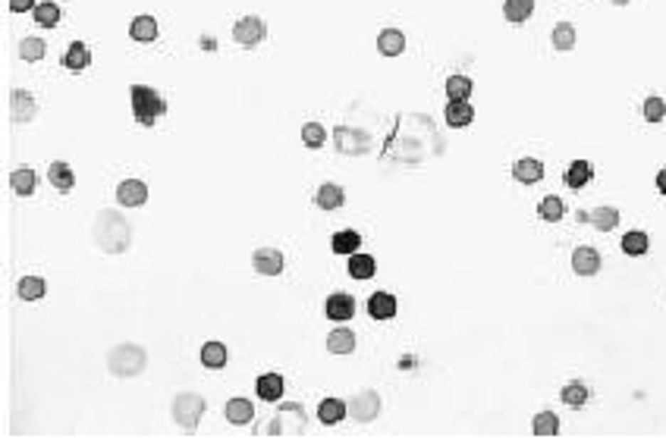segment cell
Instances as JSON below:
<instances>
[{
  "label": "cell",
  "mask_w": 666,
  "mask_h": 442,
  "mask_svg": "<svg viewBox=\"0 0 666 442\" xmlns=\"http://www.w3.org/2000/svg\"><path fill=\"white\" fill-rule=\"evenodd\" d=\"M95 242L101 245L107 254H123L132 242V232H130V223H126L120 213L113 210H101L95 220Z\"/></svg>",
  "instance_id": "cell-1"
},
{
  "label": "cell",
  "mask_w": 666,
  "mask_h": 442,
  "mask_svg": "<svg viewBox=\"0 0 666 442\" xmlns=\"http://www.w3.org/2000/svg\"><path fill=\"white\" fill-rule=\"evenodd\" d=\"M130 97H132V113L139 119V126H154L157 117L166 113V101L148 85H132Z\"/></svg>",
  "instance_id": "cell-2"
},
{
  "label": "cell",
  "mask_w": 666,
  "mask_h": 442,
  "mask_svg": "<svg viewBox=\"0 0 666 442\" xmlns=\"http://www.w3.org/2000/svg\"><path fill=\"white\" fill-rule=\"evenodd\" d=\"M145 364H148V355L142 345H117L107 355V367L113 370V377H123V379L139 377L145 370Z\"/></svg>",
  "instance_id": "cell-3"
},
{
  "label": "cell",
  "mask_w": 666,
  "mask_h": 442,
  "mask_svg": "<svg viewBox=\"0 0 666 442\" xmlns=\"http://www.w3.org/2000/svg\"><path fill=\"white\" fill-rule=\"evenodd\" d=\"M201 414H204V399L195 392H179L176 401H173V421L183 426L186 433H192L195 426L201 424Z\"/></svg>",
  "instance_id": "cell-4"
},
{
  "label": "cell",
  "mask_w": 666,
  "mask_h": 442,
  "mask_svg": "<svg viewBox=\"0 0 666 442\" xmlns=\"http://www.w3.org/2000/svg\"><path fill=\"white\" fill-rule=\"evenodd\" d=\"M264 35H268V26L258 16H245L233 26V38H236V44H242V48H258Z\"/></svg>",
  "instance_id": "cell-5"
},
{
  "label": "cell",
  "mask_w": 666,
  "mask_h": 442,
  "mask_svg": "<svg viewBox=\"0 0 666 442\" xmlns=\"http://www.w3.org/2000/svg\"><path fill=\"white\" fill-rule=\"evenodd\" d=\"M290 426H296V430L302 433V426H305V411H302L299 405H286V408H280V414L270 421V436H292L290 433Z\"/></svg>",
  "instance_id": "cell-6"
},
{
  "label": "cell",
  "mask_w": 666,
  "mask_h": 442,
  "mask_svg": "<svg viewBox=\"0 0 666 442\" xmlns=\"http://www.w3.org/2000/svg\"><path fill=\"white\" fill-rule=\"evenodd\" d=\"M10 110H13V123L19 126H28L32 119L38 117V101L28 95L26 88H13L10 95Z\"/></svg>",
  "instance_id": "cell-7"
},
{
  "label": "cell",
  "mask_w": 666,
  "mask_h": 442,
  "mask_svg": "<svg viewBox=\"0 0 666 442\" xmlns=\"http://www.w3.org/2000/svg\"><path fill=\"white\" fill-rule=\"evenodd\" d=\"M252 266L258 276H280L283 273V254L277 248H258L252 254Z\"/></svg>",
  "instance_id": "cell-8"
},
{
  "label": "cell",
  "mask_w": 666,
  "mask_h": 442,
  "mask_svg": "<svg viewBox=\"0 0 666 442\" xmlns=\"http://www.w3.org/2000/svg\"><path fill=\"white\" fill-rule=\"evenodd\" d=\"M117 201L123 204V207H142V204L148 201V185L139 179H123L117 185Z\"/></svg>",
  "instance_id": "cell-9"
},
{
  "label": "cell",
  "mask_w": 666,
  "mask_h": 442,
  "mask_svg": "<svg viewBox=\"0 0 666 442\" xmlns=\"http://www.w3.org/2000/svg\"><path fill=\"white\" fill-rule=\"evenodd\" d=\"M572 270L578 273V276H594L597 270H601V254H597V248H575L572 251Z\"/></svg>",
  "instance_id": "cell-10"
},
{
  "label": "cell",
  "mask_w": 666,
  "mask_h": 442,
  "mask_svg": "<svg viewBox=\"0 0 666 442\" xmlns=\"http://www.w3.org/2000/svg\"><path fill=\"white\" fill-rule=\"evenodd\" d=\"M349 411L355 421H374L377 411H381V401H377V392H359L355 399L349 401Z\"/></svg>",
  "instance_id": "cell-11"
},
{
  "label": "cell",
  "mask_w": 666,
  "mask_h": 442,
  "mask_svg": "<svg viewBox=\"0 0 666 442\" xmlns=\"http://www.w3.org/2000/svg\"><path fill=\"white\" fill-rule=\"evenodd\" d=\"M443 119H446V126H453V129H465V126H472L475 110L468 101H450L443 110Z\"/></svg>",
  "instance_id": "cell-12"
},
{
  "label": "cell",
  "mask_w": 666,
  "mask_h": 442,
  "mask_svg": "<svg viewBox=\"0 0 666 442\" xmlns=\"http://www.w3.org/2000/svg\"><path fill=\"white\" fill-rule=\"evenodd\" d=\"M355 314V298L346 292H333L327 298V317L337 320V323H343V320H352Z\"/></svg>",
  "instance_id": "cell-13"
},
{
  "label": "cell",
  "mask_w": 666,
  "mask_h": 442,
  "mask_svg": "<svg viewBox=\"0 0 666 442\" xmlns=\"http://www.w3.org/2000/svg\"><path fill=\"white\" fill-rule=\"evenodd\" d=\"M252 417H255V405L248 399H230L226 401V421H230L233 426H245V424H252Z\"/></svg>",
  "instance_id": "cell-14"
},
{
  "label": "cell",
  "mask_w": 666,
  "mask_h": 442,
  "mask_svg": "<svg viewBox=\"0 0 666 442\" xmlns=\"http://www.w3.org/2000/svg\"><path fill=\"white\" fill-rule=\"evenodd\" d=\"M377 50H381L384 57H399V53L406 50V35L399 32V28H384V32L377 35Z\"/></svg>",
  "instance_id": "cell-15"
},
{
  "label": "cell",
  "mask_w": 666,
  "mask_h": 442,
  "mask_svg": "<svg viewBox=\"0 0 666 442\" xmlns=\"http://www.w3.org/2000/svg\"><path fill=\"white\" fill-rule=\"evenodd\" d=\"M368 314L374 320H390L396 314V298H393L390 292H374L368 298Z\"/></svg>",
  "instance_id": "cell-16"
},
{
  "label": "cell",
  "mask_w": 666,
  "mask_h": 442,
  "mask_svg": "<svg viewBox=\"0 0 666 442\" xmlns=\"http://www.w3.org/2000/svg\"><path fill=\"white\" fill-rule=\"evenodd\" d=\"M327 352L330 355H352L355 352V333L346 330V326H337L327 336Z\"/></svg>",
  "instance_id": "cell-17"
},
{
  "label": "cell",
  "mask_w": 666,
  "mask_h": 442,
  "mask_svg": "<svg viewBox=\"0 0 666 442\" xmlns=\"http://www.w3.org/2000/svg\"><path fill=\"white\" fill-rule=\"evenodd\" d=\"M258 395L264 401H280L283 399V389H286V383H283V377L280 373H264V377H258Z\"/></svg>",
  "instance_id": "cell-18"
},
{
  "label": "cell",
  "mask_w": 666,
  "mask_h": 442,
  "mask_svg": "<svg viewBox=\"0 0 666 442\" xmlns=\"http://www.w3.org/2000/svg\"><path fill=\"white\" fill-rule=\"evenodd\" d=\"M512 176L519 182H525V185H532V182L544 176V163L534 157H522V160H516V166H512Z\"/></svg>",
  "instance_id": "cell-19"
},
{
  "label": "cell",
  "mask_w": 666,
  "mask_h": 442,
  "mask_svg": "<svg viewBox=\"0 0 666 442\" xmlns=\"http://www.w3.org/2000/svg\"><path fill=\"white\" fill-rule=\"evenodd\" d=\"M314 204H317L321 210H337V207H343V204H346V195H343V188H339V185L327 182V185L317 188Z\"/></svg>",
  "instance_id": "cell-20"
},
{
  "label": "cell",
  "mask_w": 666,
  "mask_h": 442,
  "mask_svg": "<svg viewBox=\"0 0 666 442\" xmlns=\"http://www.w3.org/2000/svg\"><path fill=\"white\" fill-rule=\"evenodd\" d=\"M337 148L343 151V154H361V151L368 148V139L343 126V129H337Z\"/></svg>",
  "instance_id": "cell-21"
},
{
  "label": "cell",
  "mask_w": 666,
  "mask_h": 442,
  "mask_svg": "<svg viewBox=\"0 0 666 442\" xmlns=\"http://www.w3.org/2000/svg\"><path fill=\"white\" fill-rule=\"evenodd\" d=\"M92 63V50H88L85 41H73L70 50L63 53V66L66 70H85V66Z\"/></svg>",
  "instance_id": "cell-22"
},
{
  "label": "cell",
  "mask_w": 666,
  "mask_h": 442,
  "mask_svg": "<svg viewBox=\"0 0 666 442\" xmlns=\"http://www.w3.org/2000/svg\"><path fill=\"white\" fill-rule=\"evenodd\" d=\"M374 270H377V264H374V257L371 254H365V251L349 254V276L352 279H371L374 276Z\"/></svg>",
  "instance_id": "cell-23"
},
{
  "label": "cell",
  "mask_w": 666,
  "mask_h": 442,
  "mask_svg": "<svg viewBox=\"0 0 666 442\" xmlns=\"http://www.w3.org/2000/svg\"><path fill=\"white\" fill-rule=\"evenodd\" d=\"M48 179H51V185L57 188V192H70L73 188V166L70 163H63V160H57V163H51V170H48Z\"/></svg>",
  "instance_id": "cell-24"
},
{
  "label": "cell",
  "mask_w": 666,
  "mask_h": 442,
  "mask_svg": "<svg viewBox=\"0 0 666 442\" xmlns=\"http://www.w3.org/2000/svg\"><path fill=\"white\" fill-rule=\"evenodd\" d=\"M346 417V401H339V399H324L321 405H317V421L321 424H327V426H333V424H339Z\"/></svg>",
  "instance_id": "cell-25"
},
{
  "label": "cell",
  "mask_w": 666,
  "mask_h": 442,
  "mask_svg": "<svg viewBox=\"0 0 666 442\" xmlns=\"http://www.w3.org/2000/svg\"><path fill=\"white\" fill-rule=\"evenodd\" d=\"M10 185H13V192L22 195V198H28L35 192V185H38V176H35V170H28V166H19V170H13V176H10Z\"/></svg>",
  "instance_id": "cell-26"
},
{
  "label": "cell",
  "mask_w": 666,
  "mask_h": 442,
  "mask_svg": "<svg viewBox=\"0 0 666 442\" xmlns=\"http://www.w3.org/2000/svg\"><path fill=\"white\" fill-rule=\"evenodd\" d=\"M532 13H534V0H506L503 4V16L509 19L512 26H522Z\"/></svg>",
  "instance_id": "cell-27"
},
{
  "label": "cell",
  "mask_w": 666,
  "mask_h": 442,
  "mask_svg": "<svg viewBox=\"0 0 666 442\" xmlns=\"http://www.w3.org/2000/svg\"><path fill=\"white\" fill-rule=\"evenodd\" d=\"M60 16H63V10H60V4L57 0H41V4L35 6V22L38 26H44V28H54Z\"/></svg>",
  "instance_id": "cell-28"
},
{
  "label": "cell",
  "mask_w": 666,
  "mask_h": 442,
  "mask_svg": "<svg viewBox=\"0 0 666 442\" xmlns=\"http://www.w3.org/2000/svg\"><path fill=\"white\" fill-rule=\"evenodd\" d=\"M130 35H132V41H154L157 38V22L154 16H135L132 19V26H130Z\"/></svg>",
  "instance_id": "cell-29"
},
{
  "label": "cell",
  "mask_w": 666,
  "mask_h": 442,
  "mask_svg": "<svg viewBox=\"0 0 666 442\" xmlns=\"http://www.w3.org/2000/svg\"><path fill=\"white\" fill-rule=\"evenodd\" d=\"M594 176V170H591V163L588 160H575V163L566 170V185H572V188H581V185H588Z\"/></svg>",
  "instance_id": "cell-30"
},
{
  "label": "cell",
  "mask_w": 666,
  "mask_h": 442,
  "mask_svg": "<svg viewBox=\"0 0 666 442\" xmlns=\"http://www.w3.org/2000/svg\"><path fill=\"white\" fill-rule=\"evenodd\" d=\"M44 289H48V286H44L41 276H22L19 286H16V295H19L22 301H38L44 295Z\"/></svg>",
  "instance_id": "cell-31"
},
{
  "label": "cell",
  "mask_w": 666,
  "mask_h": 442,
  "mask_svg": "<svg viewBox=\"0 0 666 442\" xmlns=\"http://www.w3.org/2000/svg\"><path fill=\"white\" fill-rule=\"evenodd\" d=\"M591 226L601 232H610L619 226V210L616 207H594L591 210Z\"/></svg>",
  "instance_id": "cell-32"
},
{
  "label": "cell",
  "mask_w": 666,
  "mask_h": 442,
  "mask_svg": "<svg viewBox=\"0 0 666 442\" xmlns=\"http://www.w3.org/2000/svg\"><path fill=\"white\" fill-rule=\"evenodd\" d=\"M201 364H204V367H211V370H221L223 364H226V348L221 345V342H204Z\"/></svg>",
  "instance_id": "cell-33"
},
{
  "label": "cell",
  "mask_w": 666,
  "mask_h": 442,
  "mask_svg": "<svg viewBox=\"0 0 666 442\" xmlns=\"http://www.w3.org/2000/svg\"><path fill=\"white\" fill-rule=\"evenodd\" d=\"M532 430H534V436H556L559 433V417L554 414V411H541V414L532 421Z\"/></svg>",
  "instance_id": "cell-34"
},
{
  "label": "cell",
  "mask_w": 666,
  "mask_h": 442,
  "mask_svg": "<svg viewBox=\"0 0 666 442\" xmlns=\"http://www.w3.org/2000/svg\"><path fill=\"white\" fill-rule=\"evenodd\" d=\"M537 213H541V220H547V223H556V220L566 217V204L559 201L556 195H547L541 204H537Z\"/></svg>",
  "instance_id": "cell-35"
},
{
  "label": "cell",
  "mask_w": 666,
  "mask_h": 442,
  "mask_svg": "<svg viewBox=\"0 0 666 442\" xmlns=\"http://www.w3.org/2000/svg\"><path fill=\"white\" fill-rule=\"evenodd\" d=\"M359 248H361V235L359 232L343 230V232L333 235V251H337V254H355Z\"/></svg>",
  "instance_id": "cell-36"
},
{
  "label": "cell",
  "mask_w": 666,
  "mask_h": 442,
  "mask_svg": "<svg viewBox=\"0 0 666 442\" xmlns=\"http://www.w3.org/2000/svg\"><path fill=\"white\" fill-rule=\"evenodd\" d=\"M446 95H450V101H468V95H472V79H468V75H450V79H446Z\"/></svg>",
  "instance_id": "cell-37"
},
{
  "label": "cell",
  "mask_w": 666,
  "mask_h": 442,
  "mask_svg": "<svg viewBox=\"0 0 666 442\" xmlns=\"http://www.w3.org/2000/svg\"><path fill=\"white\" fill-rule=\"evenodd\" d=\"M559 399H563L569 408H581L588 399H591V389H588L585 383H569V386H563V395H559Z\"/></svg>",
  "instance_id": "cell-38"
},
{
  "label": "cell",
  "mask_w": 666,
  "mask_h": 442,
  "mask_svg": "<svg viewBox=\"0 0 666 442\" xmlns=\"http://www.w3.org/2000/svg\"><path fill=\"white\" fill-rule=\"evenodd\" d=\"M572 48H575V26H569V22H559V26L554 28V50L566 53V50H572Z\"/></svg>",
  "instance_id": "cell-39"
},
{
  "label": "cell",
  "mask_w": 666,
  "mask_h": 442,
  "mask_svg": "<svg viewBox=\"0 0 666 442\" xmlns=\"http://www.w3.org/2000/svg\"><path fill=\"white\" fill-rule=\"evenodd\" d=\"M623 251L629 257H641L648 251V235L641 232V230H635V232H625L623 235Z\"/></svg>",
  "instance_id": "cell-40"
},
{
  "label": "cell",
  "mask_w": 666,
  "mask_h": 442,
  "mask_svg": "<svg viewBox=\"0 0 666 442\" xmlns=\"http://www.w3.org/2000/svg\"><path fill=\"white\" fill-rule=\"evenodd\" d=\"M44 41H38V38H22L19 41V57L26 60V63H35V60L44 57Z\"/></svg>",
  "instance_id": "cell-41"
},
{
  "label": "cell",
  "mask_w": 666,
  "mask_h": 442,
  "mask_svg": "<svg viewBox=\"0 0 666 442\" xmlns=\"http://www.w3.org/2000/svg\"><path fill=\"white\" fill-rule=\"evenodd\" d=\"M641 113H645L648 123H660V119H666V101L663 97H648Z\"/></svg>",
  "instance_id": "cell-42"
},
{
  "label": "cell",
  "mask_w": 666,
  "mask_h": 442,
  "mask_svg": "<svg viewBox=\"0 0 666 442\" xmlns=\"http://www.w3.org/2000/svg\"><path fill=\"white\" fill-rule=\"evenodd\" d=\"M324 139H327L324 126H317V123H305V126H302V141H305L308 148H321Z\"/></svg>",
  "instance_id": "cell-43"
},
{
  "label": "cell",
  "mask_w": 666,
  "mask_h": 442,
  "mask_svg": "<svg viewBox=\"0 0 666 442\" xmlns=\"http://www.w3.org/2000/svg\"><path fill=\"white\" fill-rule=\"evenodd\" d=\"M10 10L13 13H28V10H35V0H10Z\"/></svg>",
  "instance_id": "cell-44"
},
{
  "label": "cell",
  "mask_w": 666,
  "mask_h": 442,
  "mask_svg": "<svg viewBox=\"0 0 666 442\" xmlns=\"http://www.w3.org/2000/svg\"><path fill=\"white\" fill-rule=\"evenodd\" d=\"M657 188H660V192L666 195V170H660V173H657Z\"/></svg>",
  "instance_id": "cell-45"
},
{
  "label": "cell",
  "mask_w": 666,
  "mask_h": 442,
  "mask_svg": "<svg viewBox=\"0 0 666 442\" xmlns=\"http://www.w3.org/2000/svg\"><path fill=\"white\" fill-rule=\"evenodd\" d=\"M613 4H616V6H625V4H629V0H613Z\"/></svg>",
  "instance_id": "cell-46"
}]
</instances>
